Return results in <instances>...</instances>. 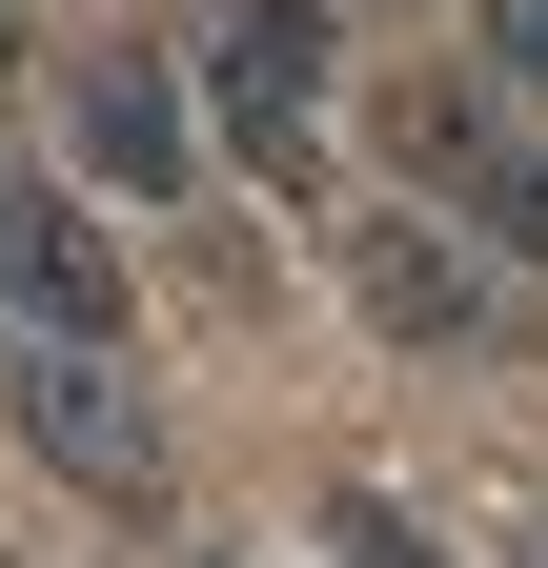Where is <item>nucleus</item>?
<instances>
[{"label":"nucleus","mask_w":548,"mask_h":568,"mask_svg":"<svg viewBox=\"0 0 548 568\" xmlns=\"http://www.w3.org/2000/svg\"><path fill=\"white\" fill-rule=\"evenodd\" d=\"M467 21H488V82H528V102H548V0H467Z\"/></svg>","instance_id":"nucleus-8"},{"label":"nucleus","mask_w":548,"mask_h":568,"mask_svg":"<svg viewBox=\"0 0 548 568\" xmlns=\"http://www.w3.org/2000/svg\"><path fill=\"white\" fill-rule=\"evenodd\" d=\"M61 122H82V183H122V203H183V183H203V102L163 82L143 41H102V61H82V102H61Z\"/></svg>","instance_id":"nucleus-5"},{"label":"nucleus","mask_w":548,"mask_h":568,"mask_svg":"<svg viewBox=\"0 0 548 568\" xmlns=\"http://www.w3.org/2000/svg\"><path fill=\"white\" fill-rule=\"evenodd\" d=\"M386 142H406V183H427V203H467L508 264H548V142H508V102H488V82L386 102Z\"/></svg>","instance_id":"nucleus-3"},{"label":"nucleus","mask_w":548,"mask_h":568,"mask_svg":"<svg viewBox=\"0 0 548 568\" xmlns=\"http://www.w3.org/2000/svg\"><path fill=\"white\" fill-rule=\"evenodd\" d=\"M0 426L21 467H61L82 508H163V406L122 345H61V325H0Z\"/></svg>","instance_id":"nucleus-1"},{"label":"nucleus","mask_w":548,"mask_h":568,"mask_svg":"<svg viewBox=\"0 0 548 568\" xmlns=\"http://www.w3.org/2000/svg\"><path fill=\"white\" fill-rule=\"evenodd\" d=\"M203 142L264 183H325V0H224L203 21Z\"/></svg>","instance_id":"nucleus-2"},{"label":"nucleus","mask_w":548,"mask_h":568,"mask_svg":"<svg viewBox=\"0 0 548 568\" xmlns=\"http://www.w3.org/2000/svg\"><path fill=\"white\" fill-rule=\"evenodd\" d=\"M325 548H346V568H447L427 528H406V508H386V487H325Z\"/></svg>","instance_id":"nucleus-7"},{"label":"nucleus","mask_w":548,"mask_h":568,"mask_svg":"<svg viewBox=\"0 0 548 568\" xmlns=\"http://www.w3.org/2000/svg\"><path fill=\"white\" fill-rule=\"evenodd\" d=\"M0 325H61V345H122V325H143L122 264H102V224L61 183H21V163H0Z\"/></svg>","instance_id":"nucleus-4"},{"label":"nucleus","mask_w":548,"mask_h":568,"mask_svg":"<svg viewBox=\"0 0 548 568\" xmlns=\"http://www.w3.org/2000/svg\"><path fill=\"white\" fill-rule=\"evenodd\" d=\"M0 82H21V0H0Z\"/></svg>","instance_id":"nucleus-9"},{"label":"nucleus","mask_w":548,"mask_h":568,"mask_svg":"<svg viewBox=\"0 0 548 568\" xmlns=\"http://www.w3.org/2000/svg\"><path fill=\"white\" fill-rule=\"evenodd\" d=\"M346 305L386 345H467V325H488V264H467L447 224H406V203H366V224H346Z\"/></svg>","instance_id":"nucleus-6"},{"label":"nucleus","mask_w":548,"mask_h":568,"mask_svg":"<svg viewBox=\"0 0 548 568\" xmlns=\"http://www.w3.org/2000/svg\"><path fill=\"white\" fill-rule=\"evenodd\" d=\"M183 568H224V548H183Z\"/></svg>","instance_id":"nucleus-10"}]
</instances>
